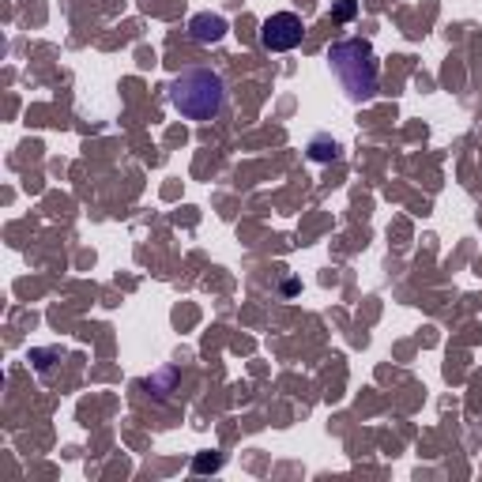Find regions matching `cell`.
Masks as SVG:
<instances>
[{"label": "cell", "instance_id": "3957f363", "mask_svg": "<svg viewBox=\"0 0 482 482\" xmlns=\"http://www.w3.org/2000/svg\"><path fill=\"white\" fill-rule=\"evenodd\" d=\"M301 35H305V23L294 12H276V15H268V20L261 23V45L268 53L294 50V45H301Z\"/></svg>", "mask_w": 482, "mask_h": 482}, {"label": "cell", "instance_id": "7a4b0ae2", "mask_svg": "<svg viewBox=\"0 0 482 482\" xmlns=\"http://www.w3.org/2000/svg\"><path fill=\"white\" fill-rule=\"evenodd\" d=\"M170 102L189 121H215L227 109V84L215 68L192 64L170 84Z\"/></svg>", "mask_w": 482, "mask_h": 482}, {"label": "cell", "instance_id": "52a82bcc", "mask_svg": "<svg viewBox=\"0 0 482 482\" xmlns=\"http://www.w3.org/2000/svg\"><path fill=\"white\" fill-rule=\"evenodd\" d=\"M355 12H358L355 0H340V4H335V20L347 23V20H355Z\"/></svg>", "mask_w": 482, "mask_h": 482}, {"label": "cell", "instance_id": "5b68a950", "mask_svg": "<svg viewBox=\"0 0 482 482\" xmlns=\"http://www.w3.org/2000/svg\"><path fill=\"white\" fill-rule=\"evenodd\" d=\"M309 158L313 163H335V158H340V143H335L332 136H313L309 140Z\"/></svg>", "mask_w": 482, "mask_h": 482}, {"label": "cell", "instance_id": "6da1fadb", "mask_svg": "<svg viewBox=\"0 0 482 482\" xmlns=\"http://www.w3.org/2000/svg\"><path fill=\"white\" fill-rule=\"evenodd\" d=\"M328 68L340 79V87L347 91L350 102H369L377 94V76L381 64L374 45L366 38H340L328 45Z\"/></svg>", "mask_w": 482, "mask_h": 482}, {"label": "cell", "instance_id": "277c9868", "mask_svg": "<svg viewBox=\"0 0 482 482\" xmlns=\"http://www.w3.org/2000/svg\"><path fill=\"white\" fill-rule=\"evenodd\" d=\"M189 35L200 45H215V42H222V35H227V20H222V15H212V12H200L189 20Z\"/></svg>", "mask_w": 482, "mask_h": 482}, {"label": "cell", "instance_id": "8992f818", "mask_svg": "<svg viewBox=\"0 0 482 482\" xmlns=\"http://www.w3.org/2000/svg\"><path fill=\"white\" fill-rule=\"evenodd\" d=\"M222 468V456H197V460H192V471H219Z\"/></svg>", "mask_w": 482, "mask_h": 482}]
</instances>
